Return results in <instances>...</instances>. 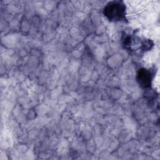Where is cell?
Listing matches in <instances>:
<instances>
[{
    "instance_id": "obj_1",
    "label": "cell",
    "mask_w": 160,
    "mask_h": 160,
    "mask_svg": "<svg viewBox=\"0 0 160 160\" xmlns=\"http://www.w3.org/2000/svg\"><path fill=\"white\" fill-rule=\"evenodd\" d=\"M122 44L124 49L130 53L141 54L151 50L154 43L149 39L138 35L136 33H131L122 35Z\"/></svg>"
},
{
    "instance_id": "obj_2",
    "label": "cell",
    "mask_w": 160,
    "mask_h": 160,
    "mask_svg": "<svg viewBox=\"0 0 160 160\" xmlns=\"http://www.w3.org/2000/svg\"><path fill=\"white\" fill-rule=\"evenodd\" d=\"M103 14L111 22H125L126 6L122 1L108 2L103 8Z\"/></svg>"
},
{
    "instance_id": "obj_3",
    "label": "cell",
    "mask_w": 160,
    "mask_h": 160,
    "mask_svg": "<svg viewBox=\"0 0 160 160\" xmlns=\"http://www.w3.org/2000/svg\"><path fill=\"white\" fill-rule=\"evenodd\" d=\"M155 76V70L152 68H141L136 75V80L139 85L144 89L149 88Z\"/></svg>"
}]
</instances>
